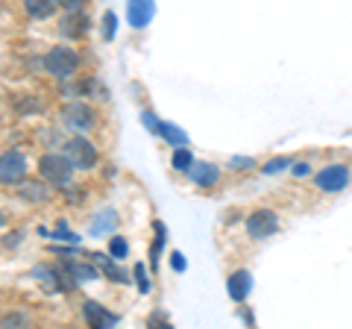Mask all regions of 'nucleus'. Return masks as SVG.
<instances>
[{"instance_id": "obj_1", "label": "nucleus", "mask_w": 352, "mask_h": 329, "mask_svg": "<svg viewBox=\"0 0 352 329\" xmlns=\"http://www.w3.org/2000/svg\"><path fill=\"white\" fill-rule=\"evenodd\" d=\"M38 171H41V177L53 185H68L71 173H74V162L68 156H44L38 162Z\"/></svg>"}, {"instance_id": "obj_3", "label": "nucleus", "mask_w": 352, "mask_h": 329, "mask_svg": "<svg viewBox=\"0 0 352 329\" xmlns=\"http://www.w3.org/2000/svg\"><path fill=\"white\" fill-rule=\"evenodd\" d=\"M65 156L74 162V168H91L97 162V150L85 138H71L68 147H65Z\"/></svg>"}, {"instance_id": "obj_18", "label": "nucleus", "mask_w": 352, "mask_h": 329, "mask_svg": "<svg viewBox=\"0 0 352 329\" xmlns=\"http://www.w3.org/2000/svg\"><path fill=\"white\" fill-rule=\"evenodd\" d=\"M103 36L115 39V15L112 12H106V18H103Z\"/></svg>"}, {"instance_id": "obj_12", "label": "nucleus", "mask_w": 352, "mask_h": 329, "mask_svg": "<svg viewBox=\"0 0 352 329\" xmlns=\"http://www.w3.org/2000/svg\"><path fill=\"white\" fill-rule=\"evenodd\" d=\"M85 321H88V326H106V323H112L115 317L109 315L106 309H100V306L97 303H85Z\"/></svg>"}, {"instance_id": "obj_26", "label": "nucleus", "mask_w": 352, "mask_h": 329, "mask_svg": "<svg viewBox=\"0 0 352 329\" xmlns=\"http://www.w3.org/2000/svg\"><path fill=\"white\" fill-rule=\"evenodd\" d=\"M294 173H296V177H302V173H308V164H296Z\"/></svg>"}, {"instance_id": "obj_6", "label": "nucleus", "mask_w": 352, "mask_h": 329, "mask_svg": "<svg viewBox=\"0 0 352 329\" xmlns=\"http://www.w3.org/2000/svg\"><path fill=\"white\" fill-rule=\"evenodd\" d=\"M273 229H276V217H273V212H267V209H258L247 217V233L252 238H264V235H270Z\"/></svg>"}, {"instance_id": "obj_5", "label": "nucleus", "mask_w": 352, "mask_h": 329, "mask_svg": "<svg viewBox=\"0 0 352 329\" xmlns=\"http://www.w3.org/2000/svg\"><path fill=\"white\" fill-rule=\"evenodd\" d=\"M153 12H156L153 0H129V3H126V18H129V24L135 30L147 27L153 21Z\"/></svg>"}, {"instance_id": "obj_19", "label": "nucleus", "mask_w": 352, "mask_h": 329, "mask_svg": "<svg viewBox=\"0 0 352 329\" xmlns=\"http://www.w3.org/2000/svg\"><path fill=\"white\" fill-rule=\"evenodd\" d=\"M74 273H76V279H82V282H91L97 277L91 268H82V265H74Z\"/></svg>"}, {"instance_id": "obj_17", "label": "nucleus", "mask_w": 352, "mask_h": 329, "mask_svg": "<svg viewBox=\"0 0 352 329\" xmlns=\"http://www.w3.org/2000/svg\"><path fill=\"white\" fill-rule=\"evenodd\" d=\"M109 253L115 259H124L126 256V241L124 238H112V244H109Z\"/></svg>"}, {"instance_id": "obj_9", "label": "nucleus", "mask_w": 352, "mask_h": 329, "mask_svg": "<svg viewBox=\"0 0 352 329\" xmlns=\"http://www.w3.org/2000/svg\"><path fill=\"white\" fill-rule=\"evenodd\" d=\"M226 288H229V297H232V300H247V294H250V273L247 270L232 273L229 282H226Z\"/></svg>"}, {"instance_id": "obj_10", "label": "nucleus", "mask_w": 352, "mask_h": 329, "mask_svg": "<svg viewBox=\"0 0 352 329\" xmlns=\"http://www.w3.org/2000/svg\"><path fill=\"white\" fill-rule=\"evenodd\" d=\"M65 118H68V124L80 127V129H88V127H91V120H94L91 109H88V106H82V103H74V106H68V109H65Z\"/></svg>"}, {"instance_id": "obj_23", "label": "nucleus", "mask_w": 352, "mask_h": 329, "mask_svg": "<svg viewBox=\"0 0 352 329\" xmlns=\"http://www.w3.org/2000/svg\"><path fill=\"white\" fill-rule=\"evenodd\" d=\"M285 164H288V159H276V162H270V164H264V171H279V168H285Z\"/></svg>"}, {"instance_id": "obj_7", "label": "nucleus", "mask_w": 352, "mask_h": 329, "mask_svg": "<svg viewBox=\"0 0 352 329\" xmlns=\"http://www.w3.org/2000/svg\"><path fill=\"white\" fill-rule=\"evenodd\" d=\"M27 171V162L21 153H3V162H0V177H3V182H18L21 177H24Z\"/></svg>"}, {"instance_id": "obj_20", "label": "nucleus", "mask_w": 352, "mask_h": 329, "mask_svg": "<svg viewBox=\"0 0 352 329\" xmlns=\"http://www.w3.org/2000/svg\"><path fill=\"white\" fill-rule=\"evenodd\" d=\"M141 120H144V127L147 129H153V133H159V120H156V115H153V112H144V118H141Z\"/></svg>"}, {"instance_id": "obj_25", "label": "nucleus", "mask_w": 352, "mask_h": 329, "mask_svg": "<svg viewBox=\"0 0 352 329\" xmlns=\"http://www.w3.org/2000/svg\"><path fill=\"white\" fill-rule=\"evenodd\" d=\"M62 6H65V9H80L82 0H62Z\"/></svg>"}, {"instance_id": "obj_21", "label": "nucleus", "mask_w": 352, "mask_h": 329, "mask_svg": "<svg viewBox=\"0 0 352 329\" xmlns=\"http://www.w3.org/2000/svg\"><path fill=\"white\" fill-rule=\"evenodd\" d=\"M135 277H138V288H141V291H147V288H150V282H147V277H144V268H141V265L135 268Z\"/></svg>"}, {"instance_id": "obj_4", "label": "nucleus", "mask_w": 352, "mask_h": 329, "mask_svg": "<svg viewBox=\"0 0 352 329\" xmlns=\"http://www.w3.org/2000/svg\"><path fill=\"white\" fill-rule=\"evenodd\" d=\"M346 182H349V173L340 164H332V168H323L317 173V185L323 191H340V189H346Z\"/></svg>"}, {"instance_id": "obj_2", "label": "nucleus", "mask_w": 352, "mask_h": 329, "mask_svg": "<svg viewBox=\"0 0 352 329\" xmlns=\"http://www.w3.org/2000/svg\"><path fill=\"white\" fill-rule=\"evenodd\" d=\"M44 68L56 76H71L80 68V56H76L71 47H53L47 56H44Z\"/></svg>"}, {"instance_id": "obj_24", "label": "nucleus", "mask_w": 352, "mask_h": 329, "mask_svg": "<svg viewBox=\"0 0 352 329\" xmlns=\"http://www.w3.org/2000/svg\"><path fill=\"white\" fill-rule=\"evenodd\" d=\"M229 164H232L235 171H241V168H250V164H252V159H241V156H238V159H232Z\"/></svg>"}, {"instance_id": "obj_14", "label": "nucleus", "mask_w": 352, "mask_h": 329, "mask_svg": "<svg viewBox=\"0 0 352 329\" xmlns=\"http://www.w3.org/2000/svg\"><path fill=\"white\" fill-rule=\"evenodd\" d=\"M159 136H162L164 141H170V145H179V147L185 145V141H188V136H185L179 127H173V124H162V127H159Z\"/></svg>"}, {"instance_id": "obj_13", "label": "nucleus", "mask_w": 352, "mask_h": 329, "mask_svg": "<svg viewBox=\"0 0 352 329\" xmlns=\"http://www.w3.org/2000/svg\"><path fill=\"white\" fill-rule=\"evenodd\" d=\"M85 30H88V18H85V15H71V18L62 24L65 36H82Z\"/></svg>"}, {"instance_id": "obj_8", "label": "nucleus", "mask_w": 352, "mask_h": 329, "mask_svg": "<svg viewBox=\"0 0 352 329\" xmlns=\"http://www.w3.org/2000/svg\"><path fill=\"white\" fill-rule=\"evenodd\" d=\"M188 177L197 185H203V189H212V185H217V180H220V171H217V164H212V162H197V164L188 168Z\"/></svg>"}, {"instance_id": "obj_11", "label": "nucleus", "mask_w": 352, "mask_h": 329, "mask_svg": "<svg viewBox=\"0 0 352 329\" xmlns=\"http://www.w3.org/2000/svg\"><path fill=\"white\" fill-rule=\"evenodd\" d=\"M59 3L62 0H27V12L32 18H50L53 12H56Z\"/></svg>"}, {"instance_id": "obj_16", "label": "nucleus", "mask_w": 352, "mask_h": 329, "mask_svg": "<svg viewBox=\"0 0 352 329\" xmlns=\"http://www.w3.org/2000/svg\"><path fill=\"white\" fill-rule=\"evenodd\" d=\"M173 168L176 171H188L191 168V153L188 150H176L173 153Z\"/></svg>"}, {"instance_id": "obj_15", "label": "nucleus", "mask_w": 352, "mask_h": 329, "mask_svg": "<svg viewBox=\"0 0 352 329\" xmlns=\"http://www.w3.org/2000/svg\"><path fill=\"white\" fill-rule=\"evenodd\" d=\"M21 194H24L27 200H44V197H47V191H44L41 185H36V182H24L21 185Z\"/></svg>"}, {"instance_id": "obj_22", "label": "nucleus", "mask_w": 352, "mask_h": 329, "mask_svg": "<svg viewBox=\"0 0 352 329\" xmlns=\"http://www.w3.org/2000/svg\"><path fill=\"white\" fill-rule=\"evenodd\" d=\"M170 265H173V270H185V259H182V253H173V256H170Z\"/></svg>"}]
</instances>
